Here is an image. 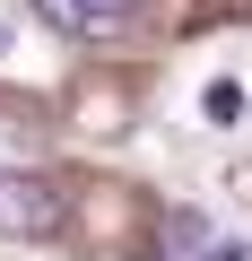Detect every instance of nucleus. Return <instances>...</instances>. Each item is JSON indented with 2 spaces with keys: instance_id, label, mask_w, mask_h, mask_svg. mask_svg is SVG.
Returning <instances> with one entry per match:
<instances>
[{
  "instance_id": "1",
  "label": "nucleus",
  "mask_w": 252,
  "mask_h": 261,
  "mask_svg": "<svg viewBox=\"0 0 252 261\" xmlns=\"http://www.w3.org/2000/svg\"><path fill=\"white\" fill-rule=\"evenodd\" d=\"M61 218H70V200L52 174H0V235L9 244H52Z\"/></svg>"
},
{
  "instance_id": "2",
  "label": "nucleus",
  "mask_w": 252,
  "mask_h": 261,
  "mask_svg": "<svg viewBox=\"0 0 252 261\" xmlns=\"http://www.w3.org/2000/svg\"><path fill=\"white\" fill-rule=\"evenodd\" d=\"M35 9L61 27V35H122L139 18V0H35Z\"/></svg>"
},
{
  "instance_id": "3",
  "label": "nucleus",
  "mask_w": 252,
  "mask_h": 261,
  "mask_svg": "<svg viewBox=\"0 0 252 261\" xmlns=\"http://www.w3.org/2000/svg\"><path fill=\"white\" fill-rule=\"evenodd\" d=\"M200 113H209V122H226V130H235V122H243V113H252V96H243V79H209V87H200Z\"/></svg>"
},
{
  "instance_id": "4",
  "label": "nucleus",
  "mask_w": 252,
  "mask_h": 261,
  "mask_svg": "<svg viewBox=\"0 0 252 261\" xmlns=\"http://www.w3.org/2000/svg\"><path fill=\"white\" fill-rule=\"evenodd\" d=\"M183 252H209V218H191V209L165 218V261H183Z\"/></svg>"
},
{
  "instance_id": "5",
  "label": "nucleus",
  "mask_w": 252,
  "mask_h": 261,
  "mask_svg": "<svg viewBox=\"0 0 252 261\" xmlns=\"http://www.w3.org/2000/svg\"><path fill=\"white\" fill-rule=\"evenodd\" d=\"M200 261H252V244H226V235H209V252Z\"/></svg>"
},
{
  "instance_id": "6",
  "label": "nucleus",
  "mask_w": 252,
  "mask_h": 261,
  "mask_svg": "<svg viewBox=\"0 0 252 261\" xmlns=\"http://www.w3.org/2000/svg\"><path fill=\"white\" fill-rule=\"evenodd\" d=\"M9 53H18V35H9V27H0V61H9Z\"/></svg>"
}]
</instances>
